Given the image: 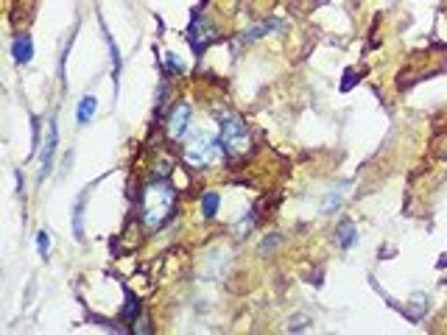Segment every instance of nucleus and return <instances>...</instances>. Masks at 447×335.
Here are the masks:
<instances>
[{
	"instance_id": "9d476101",
	"label": "nucleus",
	"mask_w": 447,
	"mask_h": 335,
	"mask_svg": "<svg viewBox=\"0 0 447 335\" xmlns=\"http://www.w3.org/2000/svg\"><path fill=\"white\" fill-rule=\"evenodd\" d=\"M336 240H338V246H341L344 251H350V249L358 243L355 224H353V221H341V224H338V229H336Z\"/></svg>"
},
{
	"instance_id": "f8f14e48",
	"label": "nucleus",
	"mask_w": 447,
	"mask_h": 335,
	"mask_svg": "<svg viewBox=\"0 0 447 335\" xmlns=\"http://www.w3.org/2000/svg\"><path fill=\"white\" fill-rule=\"evenodd\" d=\"M95 109H98V101H95V96H84L82 101H79V109H76L79 126H87L89 120L95 118Z\"/></svg>"
},
{
	"instance_id": "39448f33",
	"label": "nucleus",
	"mask_w": 447,
	"mask_h": 335,
	"mask_svg": "<svg viewBox=\"0 0 447 335\" xmlns=\"http://www.w3.org/2000/svg\"><path fill=\"white\" fill-rule=\"evenodd\" d=\"M56 145H59V129L53 120H48V137L40 151V182L53 171V154H56Z\"/></svg>"
},
{
	"instance_id": "423d86ee",
	"label": "nucleus",
	"mask_w": 447,
	"mask_h": 335,
	"mask_svg": "<svg viewBox=\"0 0 447 335\" xmlns=\"http://www.w3.org/2000/svg\"><path fill=\"white\" fill-rule=\"evenodd\" d=\"M216 37V28L207 23V17H193V25H190V45L196 53H204V48L210 45V40Z\"/></svg>"
},
{
	"instance_id": "4468645a",
	"label": "nucleus",
	"mask_w": 447,
	"mask_h": 335,
	"mask_svg": "<svg viewBox=\"0 0 447 335\" xmlns=\"http://www.w3.org/2000/svg\"><path fill=\"white\" fill-rule=\"evenodd\" d=\"M84 201H87V195H82L76 201V210H73V232H76V240L84 238Z\"/></svg>"
},
{
	"instance_id": "9b49d317",
	"label": "nucleus",
	"mask_w": 447,
	"mask_h": 335,
	"mask_svg": "<svg viewBox=\"0 0 447 335\" xmlns=\"http://www.w3.org/2000/svg\"><path fill=\"white\" fill-rule=\"evenodd\" d=\"M219 210H221V195L216 191H207L202 195V215H204V221H213L219 215Z\"/></svg>"
},
{
	"instance_id": "2eb2a0df",
	"label": "nucleus",
	"mask_w": 447,
	"mask_h": 335,
	"mask_svg": "<svg viewBox=\"0 0 447 335\" xmlns=\"http://www.w3.org/2000/svg\"><path fill=\"white\" fill-rule=\"evenodd\" d=\"M341 198H344V191H330L324 195V201H321V212L330 215L333 210H338V207H341Z\"/></svg>"
},
{
	"instance_id": "f03ea898",
	"label": "nucleus",
	"mask_w": 447,
	"mask_h": 335,
	"mask_svg": "<svg viewBox=\"0 0 447 335\" xmlns=\"http://www.w3.org/2000/svg\"><path fill=\"white\" fill-rule=\"evenodd\" d=\"M221 157H226V154H224L219 132L213 135V132L202 129V132H196V135L190 137V143L184 145V162H187L190 168H199V171L216 165Z\"/></svg>"
},
{
	"instance_id": "1a4fd4ad",
	"label": "nucleus",
	"mask_w": 447,
	"mask_h": 335,
	"mask_svg": "<svg viewBox=\"0 0 447 335\" xmlns=\"http://www.w3.org/2000/svg\"><path fill=\"white\" fill-rule=\"evenodd\" d=\"M282 28V23L280 20H266V23H260V25H252V28H246L243 31V42H255V40H263L266 34H271V31H280Z\"/></svg>"
},
{
	"instance_id": "20e7f679",
	"label": "nucleus",
	"mask_w": 447,
	"mask_h": 335,
	"mask_svg": "<svg viewBox=\"0 0 447 335\" xmlns=\"http://www.w3.org/2000/svg\"><path fill=\"white\" fill-rule=\"evenodd\" d=\"M190 120H193V109L190 103H177L171 118H168V135L171 140H184L190 132Z\"/></svg>"
},
{
	"instance_id": "f3484780",
	"label": "nucleus",
	"mask_w": 447,
	"mask_h": 335,
	"mask_svg": "<svg viewBox=\"0 0 447 335\" xmlns=\"http://www.w3.org/2000/svg\"><path fill=\"white\" fill-rule=\"evenodd\" d=\"M252 227H255V210H246V215L238 221V232H241V235H246Z\"/></svg>"
},
{
	"instance_id": "7ed1b4c3",
	"label": "nucleus",
	"mask_w": 447,
	"mask_h": 335,
	"mask_svg": "<svg viewBox=\"0 0 447 335\" xmlns=\"http://www.w3.org/2000/svg\"><path fill=\"white\" fill-rule=\"evenodd\" d=\"M216 120H219V137H221L224 154L232 157V159L243 157L252 145V137H249V129H246L243 118L235 115V112H219Z\"/></svg>"
},
{
	"instance_id": "a211bd4d",
	"label": "nucleus",
	"mask_w": 447,
	"mask_h": 335,
	"mask_svg": "<svg viewBox=\"0 0 447 335\" xmlns=\"http://www.w3.org/2000/svg\"><path fill=\"white\" fill-rule=\"evenodd\" d=\"M165 64H168L171 73H184V62L179 59L177 53H165Z\"/></svg>"
},
{
	"instance_id": "f257e3e1",
	"label": "nucleus",
	"mask_w": 447,
	"mask_h": 335,
	"mask_svg": "<svg viewBox=\"0 0 447 335\" xmlns=\"http://www.w3.org/2000/svg\"><path fill=\"white\" fill-rule=\"evenodd\" d=\"M177 207V191L165 176H154L143 185L140 193V218L148 229H160Z\"/></svg>"
},
{
	"instance_id": "6e6552de",
	"label": "nucleus",
	"mask_w": 447,
	"mask_h": 335,
	"mask_svg": "<svg viewBox=\"0 0 447 335\" xmlns=\"http://www.w3.org/2000/svg\"><path fill=\"white\" fill-rule=\"evenodd\" d=\"M11 56H14L17 64H28V62L34 59V42H31L28 34H20V37L11 42Z\"/></svg>"
},
{
	"instance_id": "ddd939ff",
	"label": "nucleus",
	"mask_w": 447,
	"mask_h": 335,
	"mask_svg": "<svg viewBox=\"0 0 447 335\" xmlns=\"http://www.w3.org/2000/svg\"><path fill=\"white\" fill-rule=\"evenodd\" d=\"M121 319L126 322V324H132L140 319V302H137V296H132L129 290H126V305H123V310H121Z\"/></svg>"
},
{
	"instance_id": "0eeeda50",
	"label": "nucleus",
	"mask_w": 447,
	"mask_h": 335,
	"mask_svg": "<svg viewBox=\"0 0 447 335\" xmlns=\"http://www.w3.org/2000/svg\"><path fill=\"white\" fill-rule=\"evenodd\" d=\"M226 263H229V251L226 249H213L207 257H204V266H213V271L207 274L210 280H221L224 274H226Z\"/></svg>"
},
{
	"instance_id": "dca6fc26",
	"label": "nucleus",
	"mask_w": 447,
	"mask_h": 335,
	"mask_svg": "<svg viewBox=\"0 0 447 335\" xmlns=\"http://www.w3.org/2000/svg\"><path fill=\"white\" fill-rule=\"evenodd\" d=\"M37 251H40V257H48V254H50V232H40V235H37Z\"/></svg>"
}]
</instances>
